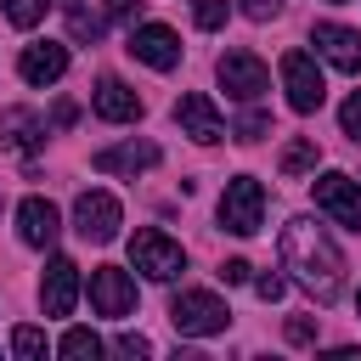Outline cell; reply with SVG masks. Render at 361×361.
Instances as JSON below:
<instances>
[{
  "mask_svg": "<svg viewBox=\"0 0 361 361\" xmlns=\"http://www.w3.org/2000/svg\"><path fill=\"white\" fill-rule=\"evenodd\" d=\"M226 11H231L226 0H192V23H197V28H220Z\"/></svg>",
  "mask_w": 361,
  "mask_h": 361,
  "instance_id": "603a6c76",
  "label": "cell"
},
{
  "mask_svg": "<svg viewBox=\"0 0 361 361\" xmlns=\"http://www.w3.org/2000/svg\"><path fill=\"white\" fill-rule=\"evenodd\" d=\"M316 209H322V214H333L338 226H350V231H361V186H355L350 175H338V169H327V175L316 180Z\"/></svg>",
  "mask_w": 361,
  "mask_h": 361,
  "instance_id": "30bf717a",
  "label": "cell"
},
{
  "mask_svg": "<svg viewBox=\"0 0 361 361\" xmlns=\"http://www.w3.org/2000/svg\"><path fill=\"white\" fill-rule=\"evenodd\" d=\"M288 344H316V322L310 316H288Z\"/></svg>",
  "mask_w": 361,
  "mask_h": 361,
  "instance_id": "4316f807",
  "label": "cell"
},
{
  "mask_svg": "<svg viewBox=\"0 0 361 361\" xmlns=\"http://www.w3.org/2000/svg\"><path fill=\"white\" fill-rule=\"evenodd\" d=\"M68 23H73V34H79V39H96V34H102V23H96L85 6H68Z\"/></svg>",
  "mask_w": 361,
  "mask_h": 361,
  "instance_id": "d4e9b609",
  "label": "cell"
},
{
  "mask_svg": "<svg viewBox=\"0 0 361 361\" xmlns=\"http://www.w3.org/2000/svg\"><path fill=\"white\" fill-rule=\"evenodd\" d=\"M90 164L102 175H135V169H152L158 164V147L152 141H118V147H102Z\"/></svg>",
  "mask_w": 361,
  "mask_h": 361,
  "instance_id": "ac0fdd59",
  "label": "cell"
},
{
  "mask_svg": "<svg viewBox=\"0 0 361 361\" xmlns=\"http://www.w3.org/2000/svg\"><path fill=\"white\" fill-rule=\"evenodd\" d=\"M214 73H220V85H226L231 102H254V96L271 90V73H265V62H259L254 51H226V56L214 62Z\"/></svg>",
  "mask_w": 361,
  "mask_h": 361,
  "instance_id": "52a82bcc",
  "label": "cell"
},
{
  "mask_svg": "<svg viewBox=\"0 0 361 361\" xmlns=\"http://www.w3.org/2000/svg\"><path fill=\"white\" fill-rule=\"evenodd\" d=\"M17 231H23L28 248H51L56 231H62L56 203H51V197H23V203H17Z\"/></svg>",
  "mask_w": 361,
  "mask_h": 361,
  "instance_id": "2e32d148",
  "label": "cell"
},
{
  "mask_svg": "<svg viewBox=\"0 0 361 361\" xmlns=\"http://www.w3.org/2000/svg\"><path fill=\"white\" fill-rule=\"evenodd\" d=\"M130 56L147 62V68H158V73H169L180 62V39L164 23H141V28H130Z\"/></svg>",
  "mask_w": 361,
  "mask_h": 361,
  "instance_id": "8fae6325",
  "label": "cell"
},
{
  "mask_svg": "<svg viewBox=\"0 0 361 361\" xmlns=\"http://www.w3.org/2000/svg\"><path fill=\"white\" fill-rule=\"evenodd\" d=\"M141 6H147V0H107V17H113V23H130Z\"/></svg>",
  "mask_w": 361,
  "mask_h": 361,
  "instance_id": "f546056e",
  "label": "cell"
},
{
  "mask_svg": "<svg viewBox=\"0 0 361 361\" xmlns=\"http://www.w3.org/2000/svg\"><path fill=\"white\" fill-rule=\"evenodd\" d=\"M265 220V186L254 175H231L226 192H220V226L237 231V237H254Z\"/></svg>",
  "mask_w": 361,
  "mask_h": 361,
  "instance_id": "7a4b0ae2",
  "label": "cell"
},
{
  "mask_svg": "<svg viewBox=\"0 0 361 361\" xmlns=\"http://www.w3.org/2000/svg\"><path fill=\"white\" fill-rule=\"evenodd\" d=\"M45 6H51V0H6V17H11L17 28H34V23L45 17Z\"/></svg>",
  "mask_w": 361,
  "mask_h": 361,
  "instance_id": "7402d4cb",
  "label": "cell"
},
{
  "mask_svg": "<svg viewBox=\"0 0 361 361\" xmlns=\"http://www.w3.org/2000/svg\"><path fill=\"white\" fill-rule=\"evenodd\" d=\"M169 322H175V333H186V338H209V333H226L231 310H226L214 293H203V288H186V293H175V305H169Z\"/></svg>",
  "mask_w": 361,
  "mask_h": 361,
  "instance_id": "277c9868",
  "label": "cell"
},
{
  "mask_svg": "<svg viewBox=\"0 0 361 361\" xmlns=\"http://www.w3.org/2000/svg\"><path fill=\"white\" fill-rule=\"evenodd\" d=\"M282 11V0H243V17H254V23H271Z\"/></svg>",
  "mask_w": 361,
  "mask_h": 361,
  "instance_id": "f1b7e54d",
  "label": "cell"
},
{
  "mask_svg": "<svg viewBox=\"0 0 361 361\" xmlns=\"http://www.w3.org/2000/svg\"><path fill=\"white\" fill-rule=\"evenodd\" d=\"M310 45L322 62H333L338 73H361V28H344V23H316L310 28Z\"/></svg>",
  "mask_w": 361,
  "mask_h": 361,
  "instance_id": "9c48e42d",
  "label": "cell"
},
{
  "mask_svg": "<svg viewBox=\"0 0 361 361\" xmlns=\"http://www.w3.org/2000/svg\"><path fill=\"white\" fill-rule=\"evenodd\" d=\"M130 265H135L141 276H152V282H169V276H180V271H186V254H180V243H175V237H164V231L141 226V231L130 237Z\"/></svg>",
  "mask_w": 361,
  "mask_h": 361,
  "instance_id": "3957f363",
  "label": "cell"
},
{
  "mask_svg": "<svg viewBox=\"0 0 361 361\" xmlns=\"http://www.w3.org/2000/svg\"><path fill=\"white\" fill-rule=\"evenodd\" d=\"M338 124H344V135H350V141H361V90H350V96H344Z\"/></svg>",
  "mask_w": 361,
  "mask_h": 361,
  "instance_id": "cb8c5ba5",
  "label": "cell"
},
{
  "mask_svg": "<svg viewBox=\"0 0 361 361\" xmlns=\"http://www.w3.org/2000/svg\"><path fill=\"white\" fill-rule=\"evenodd\" d=\"M282 288H288V282H282L276 271H265V276H254V293H259L265 305H276V299H282Z\"/></svg>",
  "mask_w": 361,
  "mask_h": 361,
  "instance_id": "484cf974",
  "label": "cell"
},
{
  "mask_svg": "<svg viewBox=\"0 0 361 361\" xmlns=\"http://www.w3.org/2000/svg\"><path fill=\"white\" fill-rule=\"evenodd\" d=\"M282 265H288L293 282H299L305 293H316L322 305H333V299L344 293V254H338V243H333L310 214H293V220L282 226Z\"/></svg>",
  "mask_w": 361,
  "mask_h": 361,
  "instance_id": "6da1fadb",
  "label": "cell"
},
{
  "mask_svg": "<svg viewBox=\"0 0 361 361\" xmlns=\"http://www.w3.org/2000/svg\"><path fill=\"white\" fill-rule=\"evenodd\" d=\"M175 124H180V130H186L192 141H203V147L226 135V118L214 113V102H209L203 90H186V96L175 102Z\"/></svg>",
  "mask_w": 361,
  "mask_h": 361,
  "instance_id": "4fadbf2b",
  "label": "cell"
},
{
  "mask_svg": "<svg viewBox=\"0 0 361 361\" xmlns=\"http://www.w3.org/2000/svg\"><path fill=\"white\" fill-rule=\"evenodd\" d=\"M17 73H23L28 85H56V79L68 73V45H56V39H34V45H23Z\"/></svg>",
  "mask_w": 361,
  "mask_h": 361,
  "instance_id": "5bb4252c",
  "label": "cell"
},
{
  "mask_svg": "<svg viewBox=\"0 0 361 361\" xmlns=\"http://www.w3.org/2000/svg\"><path fill=\"white\" fill-rule=\"evenodd\" d=\"M355 305H361V299H355Z\"/></svg>",
  "mask_w": 361,
  "mask_h": 361,
  "instance_id": "836d02e7",
  "label": "cell"
},
{
  "mask_svg": "<svg viewBox=\"0 0 361 361\" xmlns=\"http://www.w3.org/2000/svg\"><path fill=\"white\" fill-rule=\"evenodd\" d=\"M11 355H17V361H45V333L23 322V327L11 333Z\"/></svg>",
  "mask_w": 361,
  "mask_h": 361,
  "instance_id": "44dd1931",
  "label": "cell"
},
{
  "mask_svg": "<svg viewBox=\"0 0 361 361\" xmlns=\"http://www.w3.org/2000/svg\"><path fill=\"white\" fill-rule=\"evenodd\" d=\"M90 305H96V316L124 322V316L135 310V282H130V271H118V265H96V271H90Z\"/></svg>",
  "mask_w": 361,
  "mask_h": 361,
  "instance_id": "ba28073f",
  "label": "cell"
},
{
  "mask_svg": "<svg viewBox=\"0 0 361 361\" xmlns=\"http://www.w3.org/2000/svg\"><path fill=\"white\" fill-rule=\"evenodd\" d=\"M316 158H322V152H316V135H293V141L282 147V158H276V169H282L288 180H299L305 169H316Z\"/></svg>",
  "mask_w": 361,
  "mask_h": 361,
  "instance_id": "d6986e66",
  "label": "cell"
},
{
  "mask_svg": "<svg viewBox=\"0 0 361 361\" xmlns=\"http://www.w3.org/2000/svg\"><path fill=\"white\" fill-rule=\"evenodd\" d=\"M118 226H124V209H118L113 192H79L73 197V231L85 243H113Z\"/></svg>",
  "mask_w": 361,
  "mask_h": 361,
  "instance_id": "5b68a950",
  "label": "cell"
},
{
  "mask_svg": "<svg viewBox=\"0 0 361 361\" xmlns=\"http://www.w3.org/2000/svg\"><path fill=\"white\" fill-rule=\"evenodd\" d=\"M333 6H344V0H333Z\"/></svg>",
  "mask_w": 361,
  "mask_h": 361,
  "instance_id": "d6a6232c",
  "label": "cell"
},
{
  "mask_svg": "<svg viewBox=\"0 0 361 361\" xmlns=\"http://www.w3.org/2000/svg\"><path fill=\"white\" fill-rule=\"evenodd\" d=\"M56 350H62V355H68V361H96V355H102V338H96V333H90V327H68V333H62V344H56Z\"/></svg>",
  "mask_w": 361,
  "mask_h": 361,
  "instance_id": "ffe728a7",
  "label": "cell"
},
{
  "mask_svg": "<svg viewBox=\"0 0 361 361\" xmlns=\"http://www.w3.org/2000/svg\"><path fill=\"white\" fill-rule=\"evenodd\" d=\"M118 355H152V344H147L141 333H124V338H118Z\"/></svg>",
  "mask_w": 361,
  "mask_h": 361,
  "instance_id": "1f68e13d",
  "label": "cell"
},
{
  "mask_svg": "<svg viewBox=\"0 0 361 361\" xmlns=\"http://www.w3.org/2000/svg\"><path fill=\"white\" fill-rule=\"evenodd\" d=\"M265 135V113H243L237 118V141H259Z\"/></svg>",
  "mask_w": 361,
  "mask_h": 361,
  "instance_id": "83f0119b",
  "label": "cell"
},
{
  "mask_svg": "<svg viewBox=\"0 0 361 361\" xmlns=\"http://www.w3.org/2000/svg\"><path fill=\"white\" fill-rule=\"evenodd\" d=\"M45 141V124H39V113L34 107H6L0 113V152H34Z\"/></svg>",
  "mask_w": 361,
  "mask_h": 361,
  "instance_id": "e0dca14e",
  "label": "cell"
},
{
  "mask_svg": "<svg viewBox=\"0 0 361 361\" xmlns=\"http://www.w3.org/2000/svg\"><path fill=\"white\" fill-rule=\"evenodd\" d=\"M282 90H288L293 113H316L327 102V85H322V68H316L310 51H288L282 56Z\"/></svg>",
  "mask_w": 361,
  "mask_h": 361,
  "instance_id": "8992f818",
  "label": "cell"
},
{
  "mask_svg": "<svg viewBox=\"0 0 361 361\" xmlns=\"http://www.w3.org/2000/svg\"><path fill=\"white\" fill-rule=\"evenodd\" d=\"M220 282H231V288L248 282V259H226V265H220Z\"/></svg>",
  "mask_w": 361,
  "mask_h": 361,
  "instance_id": "4dcf8cb0",
  "label": "cell"
},
{
  "mask_svg": "<svg viewBox=\"0 0 361 361\" xmlns=\"http://www.w3.org/2000/svg\"><path fill=\"white\" fill-rule=\"evenodd\" d=\"M90 107H96V118H107V124H135L141 118V96L124 85V79H96V90H90Z\"/></svg>",
  "mask_w": 361,
  "mask_h": 361,
  "instance_id": "9a60e30c",
  "label": "cell"
},
{
  "mask_svg": "<svg viewBox=\"0 0 361 361\" xmlns=\"http://www.w3.org/2000/svg\"><path fill=\"white\" fill-rule=\"evenodd\" d=\"M39 305H45V316H68V310L79 305V265H73L68 254H56V259L45 265V282H39Z\"/></svg>",
  "mask_w": 361,
  "mask_h": 361,
  "instance_id": "7c38bea8",
  "label": "cell"
}]
</instances>
